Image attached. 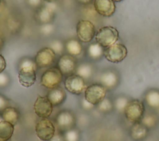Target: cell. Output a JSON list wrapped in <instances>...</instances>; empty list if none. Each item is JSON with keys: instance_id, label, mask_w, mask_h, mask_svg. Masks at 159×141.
I'll use <instances>...</instances> for the list:
<instances>
[{"instance_id": "11", "label": "cell", "mask_w": 159, "mask_h": 141, "mask_svg": "<svg viewBox=\"0 0 159 141\" xmlns=\"http://www.w3.org/2000/svg\"><path fill=\"white\" fill-rule=\"evenodd\" d=\"M56 124L61 131H66L74 127L76 118L74 113L69 110H63L58 113L55 119Z\"/></svg>"}, {"instance_id": "41", "label": "cell", "mask_w": 159, "mask_h": 141, "mask_svg": "<svg viewBox=\"0 0 159 141\" xmlns=\"http://www.w3.org/2000/svg\"><path fill=\"white\" fill-rule=\"evenodd\" d=\"M1 0H0V2H1Z\"/></svg>"}, {"instance_id": "32", "label": "cell", "mask_w": 159, "mask_h": 141, "mask_svg": "<svg viewBox=\"0 0 159 141\" xmlns=\"http://www.w3.org/2000/svg\"><path fill=\"white\" fill-rule=\"evenodd\" d=\"M9 100L4 95L0 94V112H2L5 108L9 106Z\"/></svg>"}, {"instance_id": "33", "label": "cell", "mask_w": 159, "mask_h": 141, "mask_svg": "<svg viewBox=\"0 0 159 141\" xmlns=\"http://www.w3.org/2000/svg\"><path fill=\"white\" fill-rule=\"evenodd\" d=\"M81 105L82 108L85 110H91L94 108V106L91 103H89V101H88L84 97L81 101Z\"/></svg>"}, {"instance_id": "7", "label": "cell", "mask_w": 159, "mask_h": 141, "mask_svg": "<svg viewBox=\"0 0 159 141\" xmlns=\"http://www.w3.org/2000/svg\"><path fill=\"white\" fill-rule=\"evenodd\" d=\"M76 30L78 39L84 43L91 41L96 35L94 24L88 20H80L76 24Z\"/></svg>"}, {"instance_id": "3", "label": "cell", "mask_w": 159, "mask_h": 141, "mask_svg": "<svg viewBox=\"0 0 159 141\" xmlns=\"http://www.w3.org/2000/svg\"><path fill=\"white\" fill-rule=\"evenodd\" d=\"M118 38V30L111 26H106L101 28L95 36L96 42L103 48H107L116 43Z\"/></svg>"}, {"instance_id": "25", "label": "cell", "mask_w": 159, "mask_h": 141, "mask_svg": "<svg viewBox=\"0 0 159 141\" xmlns=\"http://www.w3.org/2000/svg\"><path fill=\"white\" fill-rule=\"evenodd\" d=\"M76 74L84 79L89 78L93 74V67L88 63H83L76 68Z\"/></svg>"}, {"instance_id": "30", "label": "cell", "mask_w": 159, "mask_h": 141, "mask_svg": "<svg viewBox=\"0 0 159 141\" xmlns=\"http://www.w3.org/2000/svg\"><path fill=\"white\" fill-rule=\"evenodd\" d=\"M53 30H54L53 25L50 23L42 24V25L40 27L41 33L45 35L51 34L53 32Z\"/></svg>"}, {"instance_id": "27", "label": "cell", "mask_w": 159, "mask_h": 141, "mask_svg": "<svg viewBox=\"0 0 159 141\" xmlns=\"http://www.w3.org/2000/svg\"><path fill=\"white\" fill-rule=\"evenodd\" d=\"M129 101V100L125 96H119L114 101V108L118 112L123 113Z\"/></svg>"}, {"instance_id": "9", "label": "cell", "mask_w": 159, "mask_h": 141, "mask_svg": "<svg viewBox=\"0 0 159 141\" xmlns=\"http://www.w3.org/2000/svg\"><path fill=\"white\" fill-rule=\"evenodd\" d=\"M64 83L67 91L74 95L81 94L87 87L84 79L76 74L66 76Z\"/></svg>"}, {"instance_id": "6", "label": "cell", "mask_w": 159, "mask_h": 141, "mask_svg": "<svg viewBox=\"0 0 159 141\" xmlns=\"http://www.w3.org/2000/svg\"><path fill=\"white\" fill-rule=\"evenodd\" d=\"M107 89L101 83H93L88 86L84 91L85 99L93 104L98 105L106 98Z\"/></svg>"}, {"instance_id": "31", "label": "cell", "mask_w": 159, "mask_h": 141, "mask_svg": "<svg viewBox=\"0 0 159 141\" xmlns=\"http://www.w3.org/2000/svg\"><path fill=\"white\" fill-rule=\"evenodd\" d=\"M9 82V77L6 74L1 72L0 73V87H4L8 85Z\"/></svg>"}, {"instance_id": "5", "label": "cell", "mask_w": 159, "mask_h": 141, "mask_svg": "<svg viewBox=\"0 0 159 141\" xmlns=\"http://www.w3.org/2000/svg\"><path fill=\"white\" fill-rule=\"evenodd\" d=\"M35 131L39 139L48 141L55 133V127L49 119L41 118L35 124Z\"/></svg>"}, {"instance_id": "14", "label": "cell", "mask_w": 159, "mask_h": 141, "mask_svg": "<svg viewBox=\"0 0 159 141\" xmlns=\"http://www.w3.org/2000/svg\"><path fill=\"white\" fill-rule=\"evenodd\" d=\"M94 7L95 11L101 15L110 17L116 11V5L112 0H94Z\"/></svg>"}, {"instance_id": "23", "label": "cell", "mask_w": 159, "mask_h": 141, "mask_svg": "<svg viewBox=\"0 0 159 141\" xmlns=\"http://www.w3.org/2000/svg\"><path fill=\"white\" fill-rule=\"evenodd\" d=\"M158 122V117L152 113H145L140 122L146 126L148 129L154 127Z\"/></svg>"}, {"instance_id": "34", "label": "cell", "mask_w": 159, "mask_h": 141, "mask_svg": "<svg viewBox=\"0 0 159 141\" xmlns=\"http://www.w3.org/2000/svg\"><path fill=\"white\" fill-rule=\"evenodd\" d=\"M48 141H66L64 135L60 132L55 133L53 136Z\"/></svg>"}, {"instance_id": "22", "label": "cell", "mask_w": 159, "mask_h": 141, "mask_svg": "<svg viewBox=\"0 0 159 141\" xmlns=\"http://www.w3.org/2000/svg\"><path fill=\"white\" fill-rule=\"evenodd\" d=\"M65 48L68 54L73 56L80 55L83 50L82 45L80 42L74 39L68 40L66 43Z\"/></svg>"}, {"instance_id": "21", "label": "cell", "mask_w": 159, "mask_h": 141, "mask_svg": "<svg viewBox=\"0 0 159 141\" xmlns=\"http://www.w3.org/2000/svg\"><path fill=\"white\" fill-rule=\"evenodd\" d=\"M54 9L50 6L42 7L37 12V20L42 24H49L53 20Z\"/></svg>"}, {"instance_id": "17", "label": "cell", "mask_w": 159, "mask_h": 141, "mask_svg": "<svg viewBox=\"0 0 159 141\" xmlns=\"http://www.w3.org/2000/svg\"><path fill=\"white\" fill-rule=\"evenodd\" d=\"M148 129L140 122L132 124L130 134L133 140L139 141L145 139L148 133Z\"/></svg>"}, {"instance_id": "42", "label": "cell", "mask_w": 159, "mask_h": 141, "mask_svg": "<svg viewBox=\"0 0 159 141\" xmlns=\"http://www.w3.org/2000/svg\"><path fill=\"white\" fill-rule=\"evenodd\" d=\"M158 111H159V109H158Z\"/></svg>"}, {"instance_id": "16", "label": "cell", "mask_w": 159, "mask_h": 141, "mask_svg": "<svg viewBox=\"0 0 159 141\" xmlns=\"http://www.w3.org/2000/svg\"><path fill=\"white\" fill-rule=\"evenodd\" d=\"M47 97L52 103L53 106H58L65 101L66 98V93L63 89L58 87L50 89L47 95Z\"/></svg>"}, {"instance_id": "18", "label": "cell", "mask_w": 159, "mask_h": 141, "mask_svg": "<svg viewBox=\"0 0 159 141\" xmlns=\"http://www.w3.org/2000/svg\"><path fill=\"white\" fill-rule=\"evenodd\" d=\"M1 116L3 120L10 122L14 126L17 123L20 118V114L17 109L10 106H7L2 111Z\"/></svg>"}, {"instance_id": "36", "label": "cell", "mask_w": 159, "mask_h": 141, "mask_svg": "<svg viewBox=\"0 0 159 141\" xmlns=\"http://www.w3.org/2000/svg\"><path fill=\"white\" fill-rule=\"evenodd\" d=\"M41 0H29V3L32 6H37L40 3Z\"/></svg>"}, {"instance_id": "24", "label": "cell", "mask_w": 159, "mask_h": 141, "mask_svg": "<svg viewBox=\"0 0 159 141\" xmlns=\"http://www.w3.org/2000/svg\"><path fill=\"white\" fill-rule=\"evenodd\" d=\"M104 49L103 47L101 46L97 42L90 45L88 49V56L94 59H98L104 55Z\"/></svg>"}, {"instance_id": "26", "label": "cell", "mask_w": 159, "mask_h": 141, "mask_svg": "<svg viewBox=\"0 0 159 141\" xmlns=\"http://www.w3.org/2000/svg\"><path fill=\"white\" fill-rule=\"evenodd\" d=\"M114 108V102H112L110 99L107 98H104L98 105V110L104 113H107L111 112Z\"/></svg>"}, {"instance_id": "15", "label": "cell", "mask_w": 159, "mask_h": 141, "mask_svg": "<svg viewBox=\"0 0 159 141\" xmlns=\"http://www.w3.org/2000/svg\"><path fill=\"white\" fill-rule=\"evenodd\" d=\"M100 82L106 89H111L117 85L119 82V77L114 72L108 70L101 74L100 77Z\"/></svg>"}, {"instance_id": "40", "label": "cell", "mask_w": 159, "mask_h": 141, "mask_svg": "<svg viewBox=\"0 0 159 141\" xmlns=\"http://www.w3.org/2000/svg\"><path fill=\"white\" fill-rule=\"evenodd\" d=\"M112 1H114V2H120V1H122L123 0H112Z\"/></svg>"}, {"instance_id": "8", "label": "cell", "mask_w": 159, "mask_h": 141, "mask_svg": "<svg viewBox=\"0 0 159 141\" xmlns=\"http://www.w3.org/2000/svg\"><path fill=\"white\" fill-rule=\"evenodd\" d=\"M127 54V48L121 43H114L104 49V55L109 62L118 63L122 61Z\"/></svg>"}, {"instance_id": "13", "label": "cell", "mask_w": 159, "mask_h": 141, "mask_svg": "<svg viewBox=\"0 0 159 141\" xmlns=\"http://www.w3.org/2000/svg\"><path fill=\"white\" fill-rule=\"evenodd\" d=\"M58 68L63 75L73 74L76 70V61L73 56L69 54L62 55L58 61Z\"/></svg>"}, {"instance_id": "12", "label": "cell", "mask_w": 159, "mask_h": 141, "mask_svg": "<svg viewBox=\"0 0 159 141\" xmlns=\"http://www.w3.org/2000/svg\"><path fill=\"white\" fill-rule=\"evenodd\" d=\"M55 54L50 47L40 49L35 57V62L37 67L43 68L50 66L55 61Z\"/></svg>"}, {"instance_id": "29", "label": "cell", "mask_w": 159, "mask_h": 141, "mask_svg": "<svg viewBox=\"0 0 159 141\" xmlns=\"http://www.w3.org/2000/svg\"><path fill=\"white\" fill-rule=\"evenodd\" d=\"M50 48L55 54H61L63 50V45L60 40L53 41L50 45Z\"/></svg>"}, {"instance_id": "37", "label": "cell", "mask_w": 159, "mask_h": 141, "mask_svg": "<svg viewBox=\"0 0 159 141\" xmlns=\"http://www.w3.org/2000/svg\"><path fill=\"white\" fill-rule=\"evenodd\" d=\"M79 2L83 4H88L92 2L93 0H77Z\"/></svg>"}, {"instance_id": "10", "label": "cell", "mask_w": 159, "mask_h": 141, "mask_svg": "<svg viewBox=\"0 0 159 141\" xmlns=\"http://www.w3.org/2000/svg\"><path fill=\"white\" fill-rule=\"evenodd\" d=\"M53 106L47 96L37 95L34 104L35 114L41 118H48L52 113Z\"/></svg>"}, {"instance_id": "20", "label": "cell", "mask_w": 159, "mask_h": 141, "mask_svg": "<svg viewBox=\"0 0 159 141\" xmlns=\"http://www.w3.org/2000/svg\"><path fill=\"white\" fill-rule=\"evenodd\" d=\"M144 100L146 104L151 108L159 109V90L156 89L149 90L145 95Z\"/></svg>"}, {"instance_id": "28", "label": "cell", "mask_w": 159, "mask_h": 141, "mask_svg": "<svg viewBox=\"0 0 159 141\" xmlns=\"http://www.w3.org/2000/svg\"><path fill=\"white\" fill-rule=\"evenodd\" d=\"M63 135L66 141H78L80 137L79 130L74 127L65 131Z\"/></svg>"}, {"instance_id": "2", "label": "cell", "mask_w": 159, "mask_h": 141, "mask_svg": "<svg viewBox=\"0 0 159 141\" xmlns=\"http://www.w3.org/2000/svg\"><path fill=\"white\" fill-rule=\"evenodd\" d=\"M144 103L138 99H132L129 101L123 114L125 119L130 123L134 124L140 122L145 113Z\"/></svg>"}, {"instance_id": "4", "label": "cell", "mask_w": 159, "mask_h": 141, "mask_svg": "<svg viewBox=\"0 0 159 141\" xmlns=\"http://www.w3.org/2000/svg\"><path fill=\"white\" fill-rule=\"evenodd\" d=\"M63 79V74L58 67H53L46 70L41 76L40 85L49 89L58 87Z\"/></svg>"}, {"instance_id": "39", "label": "cell", "mask_w": 159, "mask_h": 141, "mask_svg": "<svg viewBox=\"0 0 159 141\" xmlns=\"http://www.w3.org/2000/svg\"><path fill=\"white\" fill-rule=\"evenodd\" d=\"M43 1H47V2H53V1H55V0H43Z\"/></svg>"}, {"instance_id": "1", "label": "cell", "mask_w": 159, "mask_h": 141, "mask_svg": "<svg viewBox=\"0 0 159 141\" xmlns=\"http://www.w3.org/2000/svg\"><path fill=\"white\" fill-rule=\"evenodd\" d=\"M37 68L35 61L25 59L21 62L18 72L19 83L24 87L32 86L36 81V69Z\"/></svg>"}, {"instance_id": "19", "label": "cell", "mask_w": 159, "mask_h": 141, "mask_svg": "<svg viewBox=\"0 0 159 141\" xmlns=\"http://www.w3.org/2000/svg\"><path fill=\"white\" fill-rule=\"evenodd\" d=\"M14 131V125L2 120L0 121V141H9Z\"/></svg>"}, {"instance_id": "35", "label": "cell", "mask_w": 159, "mask_h": 141, "mask_svg": "<svg viewBox=\"0 0 159 141\" xmlns=\"http://www.w3.org/2000/svg\"><path fill=\"white\" fill-rule=\"evenodd\" d=\"M6 67V62L2 55L0 54V73L2 72Z\"/></svg>"}, {"instance_id": "38", "label": "cell", "mask_w": 159, "mask_h": 141, "mask_svg": "<svg viewBox=\"0 0 159 141\" xmlns=\"http://www.w3.org/2000/svg\"><path fill=\"white\" fill-rule=\"evenodd\" d=\"M3 45H4L3 40H2V38L0 36V51H1V49H2V46H3Z\"/></svg>"}]
</instances>
